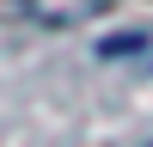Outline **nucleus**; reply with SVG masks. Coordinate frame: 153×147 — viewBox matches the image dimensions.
I'll use <instances>...</instances> for the list:
<instances>
[{
  "mask_svg": "<svg viewBox=\"0 0 153 147\" xmlns=\"http://www.w3.org/2000/svg\"><path fill=\"white\" fill-rule=\"evenodd\" d=\"M12 6H19L25 19L49 24V31H74V24H92L110 0H12Z\"/></svg>",
  "mask_w": 153,
  "mask_h": 147,
  "instance_id": "f257e3e1",
  "label": "nucleus"
}]
</instances>
